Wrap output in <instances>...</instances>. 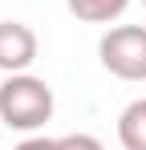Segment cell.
Wrapping results in <instances>:
<instances>
[{
    "instance_id": "obj_1",
    "label": "cell",
    "mask_w": 146,
    "mask_h": 150,
    "mask_svg": "<svg viewBox=\"0 0 146 150\" xmlns=\"http://www.w3.org/2000/svg\"><path fill=\"white\" fill-rule=\"evenodd\" d=\"M53 85L33 73H8L0 81V122L8 130L33 134L53 118Z\"/></svg>"
},
{
    "instance_id": "obj_2",
    "label": "cell",
    "mask_w": 146,
    "mask_h": 150,
    "mask_svg": "<svg viewBox=\"0 0 146 150\" xmlns=\"http://www.w3.org/2000/svg\"><path fill=\"white\" fill-rule=\"evenodd\" d=\"M97 61L122 81H146V25H114L97 41Z\"/></svg>"
},
{
    "instance_id": "obj_3",
    "label": "cell",
    "mask_w": 146,
    "mask_h": 150,
    "mask_svg": "<svg viewBox=\"0 0 146 150\" xmlns=\"http://www.w3.org/2000/svg\"><path fill=\"white\" fill-rule=\"evenodd\" d=\"M37 49V33L24 21H0V73H28Z\"/></svg>"
},
{
    "instance_id": "obj_4",
    "label": "cell",
    "mask_w": 146,
    "mask_h": 150,
    "mask_svg": "<svg viewBox=\"0 0 146 150\" xmlns=\"http://www.w3.org/2000/svg\"><path fill=\"white\" fill-rule=\"evenodd\" d=\"M118 142L122 150H146V98H134L118 114Z\"/></svg>"
},
{
    "instance_id": "obj_5",
    "label": "cell",
    "mask_w": 146,
    "mask_h": 150,
    "mask_svg": "<svg viewBox=\"0 0 146 150\" xmlns=\"http://www.w3.org/2000/svg\"><path fill=\"white\" fill-rule=\"evenodd\" d=\"M65 8L85 25H114L130 8V0H65Z\"/></svg>"
},
{
    "instance_id": "obj_6",
    "label": "cell",
    "mask_w": 146,
    "mask_h": 150,
    "mask_svg": "<svg viewBox=\"0 0 146 150\" xmlns=\"http://www.w3.org/2000/svg\"><path fill=\"white\" fill-rule=\"evenodd\" d=\"M61 150H106L94 134H65L61 138Z\"/></svg>"
},
{
    "instance_id": "obj_7",
    "label": "cell",
    "mask_w": 146,
    "mask_h": 150,
    "mask_svg": "<svg viewBox=\"0 0 146 150\" xmlns=\"http://www.w3.org/2000/svg\"><path fill=\"white\" fill-rule=\"evenodd\" d=\"M12 150H61V138H45V134H33V138H24L21 146Z\"/></svg>"
},
{
    "instance_id": "obj_8",
    "label": "cell",
    "mask_w": 146,
    "mask_h": 150,
    "mask_svg": "<svg viewBox=\"0 0 146 150\" xmlns=\"http://www.w3.org/2000/svg\"><path fill=\"white\" fill-rule=\"evenodd\" d=\"M142 8H146V0H142Z\"/></svg>"
}]
</instances>
